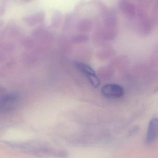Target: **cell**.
Masks as SVG:
<instances>
[{
    "mask_svg": "<svg viewBox=\"0 0 158 158\" xmlns=\"http://www.w3.org/2000/svg\"><path fill=\"white\" fill-rule=\"evenodd\" d=\"M19 97L17 94L9 93L0 96V111L9 113L14 111L18 105Z\"/></svg>",
    "mask_w": 158,
    "mask_h": 158,
    "instance_id": "obj_1",
    "label": "cell"
},
{
    "mask_svg": "<svg viewBox=\"0 0 158 158\" xmlns=\"http://www.w3.org/2000/svg\"><path fill=\"white\" fill-rule=\"evenodd\" d=\"M135 18H136L137 27L139 31L144 34L149 33L153 26L145 8H140L137 9Z\"/></svg>",
    "mask_w": 158,
    "mask_h": 158,
    "instance_id": "obj_2",
    "label": "cell"
},
{
    "mask_svg": "<svg viewBox=\"0 0 158 158\" xmlns=\"http://www.w3.org/2000/svg\"><path fill=\"white\" fill-rule=\"evenodd\" d=\"M74 64L77 69L86 77L94 87L97 88L100 85L99 78L90 66L80 62H75Z\"/></svg>",
    "mask_w": 158,
    "mask_h": 158,
    "instance_id": "obj_3",
    "label": "cell"
},
{
    "mask_svg": "<svg viewBox=\"0 0 158 158\" xmlns=\"http://www.w3.org/2000/svg\"><path fill=\"white\" fill-rule=\"evenodd\" d=\"M101 94L105 97L109 98H119L123 96L124 88L117 84H107L102 86Z\"/></svg>",
    "mask_w": 158,
    "mask_h": 158,
    "instance_id": "obj_4",
    "label": "cell"
},
{
    "mask_svg": "<svg viewBox=\"0 0 158 158\" xmlns=\"http://www.w3.org/2000/svg\"><path fill=\"white\" fill-rule=\"evenodd\" d=\"M158 140V118H155L150 120L148 124L145 143L151 145Z\"/></svg>",
    "mask_w": 158,
    "mask_h": 158,
    "instance_id": "obj_5",
    "label": "cell"
},
{
    "mask_svg": "<svg viewBox=\"0 0 158 158\" xmlns=\"http://www.w3.org/2000/svg\"><path fill=\"white\" fill-rule=\"evenodd\" d=\"M118 6L122 14L129 19L135 18L136 15V6L128 0H120Z\"/></svg>",
    "mask_w": 158,
    "mask_h": 158,
    "instance_id": "obj_6",
    "label": "cell"
},
{
    "mask_svg": "<svg viewBox=\"0 0 158 158\" xmlns=\"http://www.w3.org/2000/svg\"><path fill=\"white\" fill-rule=\"evenodd\" d=\"M103 14L105 26L110 29L116 27L118 23V16L116 11L113 9H107Z\"/></svg>",
    "mask_w": 158,
    "mask_h": 158,
    "instance_id": "obj_7",
    "label": "cell"
},
{
    "mask_svg": "<svg viewBox=\"0 0 158 158\" xmlns=\"http://www.w3.org/2000/svg\"><path fill=\"white\" fill-rule=\"evenodd\" d=\"M45 14L43 11L26 17L23 20L31 26H34L42 23L45 19Z\"/></svg>",
    "mask_w": 158,
    "mask_h": 158,
    "instance_id": "obj_8",
    "label": "cell"
},
{
    "mask_svg": "<svg viewBox=\"0 0 158 158\" xmlns=\"http://www.w3.org/2000/svg\"><path fill=\"white\" fill-rule=\"evenodd\" d=\"M93 23L91 19L88 18H84L79 22L78 29L81 31H88L92 28Z\"/></svg>",
    "mask_w": 158,
    "mask_h": 158,
    "instance_id": "obj_9",
    "label": "cell"
},
{
    "mask_svg": "<svg viewBox=\"0 0 158 158\" xmlns=\"http://www.w3.org/2000/svg\"><path fill=\"white\" fill-rule=\"evenodd\" d=\"M150 19L152 26L158 25V3L156 4L153 7Z\"/></svg>",
    "mask_w": 158,
    "mask_h": 158,
    "instance_id": "obj_10",
    "label": "cell"
},
{
    "mask_svg": "<svg viewBox=\"0 0 158 158\" xmlns=\"http://www.w3.org/2000/svg\"><path fill=\"white\" fill-rule=\"evenodd\" d=\"M63 16L61 12L59 11H56L53 15L52 18V24L54 26H57L59 25L61 20H62Z\"/></svg>",
    "mask_w": 158,
    "mask_h": 158,
    "instance_id": "obj_11",
    "label": "cell"
},
{
    "mask_svg": "<svg viewBox=\"0 0 158 158\" xmlns=\"http://www.w3.org/2000/svg\"><path fill=\"white\" fill-rule=\"evenodd\" d=\"M5 10V7L3 5L0 6V15H3Z\"/></svg>",
    "mask_w": 158,
    "mask_h": 158,
    "instance_id": "obj_12",
    "label": "cell"
}]
</instances>
